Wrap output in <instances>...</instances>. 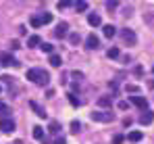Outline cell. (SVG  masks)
I'll return each instance as SVG.
<instances>
[{
  "label": "cell",
  "mask_w": 154,
  "mask_h": 144,
  "mask_svg": "<svg viewBox=\"0 0 154 144\" xmlns=\"http://www.w3.org/2000/svg\"><path fill=\"white\" fill-rule=\"evenodd\" d=\"M121 38H123V42H125V44H129V46L137 42L135 31H133V29H127V27H125V29H121Z\"/></svg>",
  "instance_id": "6da1fadb"
},
{
  "label": "cell",
  "mask_w": 154,
  "mask_h": 144,
  "mask_svg": "<svg viewBox=\"0 0 154 144\" xmlns=\"http://www.w3.org/2000/svg\"><path fill=\"white\" fill-rule=\"evenodd\" d=\"M0 130H2L4 134H13V132H15V121L11 119V117H2V119H0Z\"/></svg>",
  "instance_id": "7a4b0ae2"
},
{
  "label": "cell",
  "mask_w": 154,
  "mask_h": 144,
  "mask_svg": "<svg viewBox=\"0 0 154 144\" xmlns=\"http://www.w3.org/2000/svg\"><path fill=\"white\" fill-rule=\"evenodd\" d=\"M0 63H2L4 67H19V61H15V56H13L11 52L0 54Z\"/></svg>",
  "instance_id": "3957f363"
},
{
  "label": "cell",
  "mask_w": 154,
  "mask_h": 144,
  "mask_svg": "<svg viewBox=\"0 0 154 144\" xmlns=\"http://www.w3.org/2000/svg\"><path fill=\"white\" fill-rule=\"evenodd\" d=\"M92 119H94V121H102V123H110V121L115 119V115H112V113H102V111H96V113H92Z\"/></svg>",
  "instance_id": "277c9868"
},
{
  "label": "cell",
  "mask_w": 154,
  "mask_h": 144,
  "mask_svg": "<svg viewBox=\"0 0 154 144\" xmlns=\"http://www.w3.org/2000/svg\"><path fill=\"white\" fill-rule=\"evenodd\" d=\"M129 100L137 107V109H142V111H148V98H144V96H129Z\"/></svg>",
  "instance_id": "5b68a950"
},
{
  "label": "cell",
  "mask_w": 154,
  "mask_h": 144,
  "mask_svg": "<svg viewBox=\"0 0 154 144\" xmlns=\"http://www.w3.org/2000/svg\"><path fill=\"white\" fill-rule=\"evenodd\" d=\"M48 82H50V75H48V71L38 69V79H35V84H38V86H48Z\"/></svg>",
  "instance_id": "8992f818"
},
{
  "label": "cell",
  "mask_w": 154,
  "mask_h": 144,
  "mask_svg": "<svg viewBox=\"0 0 154 144\" xmlns=\"http://www.w3.org/2000/svg\"><path fill=\"white\" fill-rule=\"evenodd\" d=\"M152 121H154V113L150 109H148V111H142V115H140V123H142V125H150Z\"/></svg>",
  "instance_id": "52a82bcc"
},
{
  "label": "cell",
  "mask_w": 154,
  "mask_h": 144,
  "mask_svg": "<svg viewBox=\"0 0 154 144\" xmlns=\"http://www.w3.org/2000/svg\"><path fill=\"white\" fill-rule=\"evenodd\" d=\"M85 46L90 48V50H96V48L100 46V40H98V36H96V34H90V36H88V40H85Z\"/></svg>",
  "instance_id": "ba28073f"
},
{
  "label": "cell",
  "mask_w": 154,
  "mask_h": 144,
  "mask_svg": "<svg viewBox=\"0 0 154 144\" xmlns=\"http://www.w3.org/2000/svg\"><path fill=\"white\" fill-rule=\"evenodd\" d=\"M29 107L35 111V115H38V117H42V119H46V117H48V113L44 111V107H42V104H38L35 100H31V102H29Z\"/></svg>",
  "instance_id": "9c48e42d"
},
{
  "label": "cell",
  "mask_w": 154,
  "mask_h": 144,
  "mask_svg": "<svg viewBox=\"0 0 154 144\" xmlns=\"http://www.w3.org/2000/svg\"><path fill=\"white\" fill-rule=\"evenodd\" d=\"M88 23L92 25V27H100V25H102V17H100L98 13H90V15H88Z\"/></svg>",
  "instance_id": "30bf717a"
},
{
  "label": "cell",
  "mask_w": 154,
  "mask_h": 144,
  "mask_svg": "<svg viewBox=\"0 0 154 144\" xmlns=\"http://www.w3.org/2000/svg\"><path fill=\"white\" fill-rule=\"evenodd\" d=\"M67 29H69L67 23H58L56 29H54V36H56V38H65V36H67Z\"/></svg>",
  "instance_id": "8fae6325"
},
{
  "label": "cell",
  "mask_w": 154,
  "mask_h": 144,
  "mask_svg": "<svg viewBox=\"0 0 154 144\" xmlns=\"http://www.w3.org/2000/svg\"><path fill=\"white\" fill-rule=\"evenodd\" d=\"M27 46L29 48H35V46H42V38L35 34V36H29L27 38Z\"/></svg>",
  "instance_id": "7c38bea8"
},
{
  "label": "cell",
  "mask_w": 154,
  "mask_h": 144,
  "mask_svg": "<svg viewBox=\"0 0 154 144\" xmlns=\"http://www.w3.org/2000/svg\"><path fill=\"white\" fill-rule=\"evenodd\" d=\"M29 23H31V27H35V29H38V27H42V25H44V21H42V15H33V17L29 19Z\"/></svg>",
  "instance_id": "4fadbf2b"
},
{
  "label": "cell",
  "mask_w": 154,
  "mask_h": 144,
  "mask_svg": "<svg viewBox=\"0 0 154 144\" xmlns=\"http://www.w3.org/2000/svg\"><path fill=\"white\" fill-rule=\"evenodd\" d=\"M110 104H112L110 96H100V98H98V107H102V109H108Z\"/></svg>",
  "instance_id": "5bb4252c"
},
{
  "label": "cell",
  "mask_w": 154,
  "mask_h": 144,
  "mask_svg": "<svg viewBox=\"0 0 154 144\" xmlns=\"http://www.w3.org/2000/svg\"><path fill=\"white\" fill-rule=\"evenodd\" d=\"M127 140H129V142H140V140H142V132H135V130H133V132H129V134H127Z\"/></svg>",
  "instance_id": "9a60e30c"
},
{
  "label": "cell",
  "mask_w": 154,
  "mask_h": 144,
  "mask_svg": "<svg viewBox=\"0 0 154 144\" xmlns=\"http://www.w3.org/2000/svg\"><path fill=\"white\" fill-rule=\"evenodd\" d=\"M48 132H50L52 136H56V134L60 132V123H58V121H50V125H48Z\"/></svg>",
  "instance_id": "2e32d148"
},
{
  "label": "cell",
  "mask_w": 154,
  "mask_h": 144,
  "mask_svg": "<svg viewBox=\"0 0 154 144\" xmlns=\"http://www.w3.org/2000/svg\"><path fill=\"white\" fill-rule=\"evenodd\" d=\"M50 65L52 67H60V65H63V59H60L58 54H50Z\"/></svg>",
  "instance_id": "e0dca14e"
},
{
  "label": "cell",
  "mask_w": 154,
  "mask_h": 144,
  "mask_svg": "<svg viewBox=\"0 0 154 144\" xmlns=\"http://www.w3.org/2000/svg\"><path fill=\"white\" fill-rule=\"evenodd\" d=\"M33 138H35V140H42V138H44V127L35 125V127H33Z\"/></svg>",
  "instance_id": "ac0fdd59"
},
{
  "label": "cell",
  "mask_w": 154,
  "mask_h": 144,
  "mask_svg": "<svg viewBox=\"0 0 154 144\" xmlns=\"http://www.w3.org/2000/svg\"><path fill=\"white\" fill-rule=\"evenodd\" d=\"M115 31H117V29H115V25H104V36H106V38H112V36H115Z\"/></svg>",
  "instance_id": "d6986e66"
},
{
  "label": "cell",
  "mask_w": 154,
  "mask_h": 144,
  "mask_svg": "<svg viewBox=\"0 0 154 144\" xmlns=\"http://www.w3.org/2000/svg\"><path fill=\"white\" fill-rule=\"evenodd\" d=\"M42 50H44V52H48V54H52V50H54V46H52L50 42H42Z\"/></svg>",
  "instance_id": "ffe728a7"
},
{
  "label": "cell",
  "mask_w": 154,
  "mask_h": 144,
  "mask_svg": "<svg viewBox=\"0 0 154 144\" xmlns=\"http://www.w3.org/2000/svg\"><path fill=\"white\" fill-rule=\"evenodd\" d=\"M108 59H119V48H108Z\"/></svg>",
  "instance_id": "44dd1931"
},
{
  "label": "cell",
  "mask_w": 154,
  "mask_h": 144,
  "mask_svg": "<svg viewBox=\"0 0 154 144\" xmlns=\"http://www.w3.org/2000/svg\"><path fill=\"white\" fill-rule=\"evenodd\" d=\"M123 140H125L123 134H115V136H112V144H123Z\"/></svg>",
  "instance_id": "7402d4cb"
},
{
  "label": "cell",
  "mask_w": 154,
  "mask_h": 144,
  "mask_svg": "<svg viewBox=\"0 0 154 144\" xmlns=\"http://www.w3.org/2000/svg\"><path fill=\"white\" fill-rule=\"evenodd\" d=\"M75 4V8L81 13V11H88V2H73Z\"/></svg>",
  "instance_id": "603a6c76"
},
{
  "label": "cell",
  "mask_w": 154,
  "mask_h": 144,
  "mask_svg": "<svg viewBox=\"0 0 154 144\" xmlns=\"http://www.w3.org/2000/svg\"><path fill=\"white\" fill-rule=\"evenodd\" d=\"M42 21H44V25L50 23L52 21V13H42Z\"/></svg>",
  "instance_id": "cb8c5ba5"
},
{
  "label": "cell",
  "mask_w": 154,
  "mask_h": 144,
  "mask_svg": "<svg viewBox=\"0 0 154 144\" xmlns=\"http://www.w3.org/2000/svg\"><path fill=\"white\" fill-rule=\"evenodd\" d=\"M79 127H81V123H79V121H71V132H73V134L79 132Z\"/></svg>",
  "instance_id": "d4e9b609"
},
{
  "label": "cell",
  "mask_w": 154,
  "mask_h": 144,
  "mask_svg": "<svg viewBox=\"0 0 154 144\" xmlns=\"http://www.w3.org/2000/svg\"><path fill=\"white\" fill-rule=\"evenodd\" d=\"M69 102H71L73 107H79V98H77L75 94H69Z\"/></svg>",
  "instance_id": "484cf974"
},
{
  "label": "cell",
  "mask_w": 154,
  "mask_h": 144,
  "mask_svg": "<svg viewBox=\"0 0 154 144\" xmlns=\"http://www.w3.org/2000/svg\"><path fill=\"white\" fill-rule=\"evenodd\" d=\"M69 40H71V44H79V40H81V38H79V34H71V36H69Z\"/></svg>",
  "instance_id": "4316f807"
},
{
  "label": "cell",
  "mask_w": 154,
  "mask_h": 144,
  "mask_svg": "<svg viewBox=\"0 0 154 144\" xmlns=\"http://www.w3.org/2000/svg\"><path fill=\"white\" fill-rule=\"evenodd\" d=\"M125 90H127L129 94H131V92H137L140 88H137V86H133V84H129V86H127V88H125Z\"/></svg>",
  "instance_id": "83f0119b"
},
{
  "label": "cell",
  "mask_w": 154,
  "mask_h": 144,
  "mask_svg": "<svg viewBox=\"0 0 154 144\" xmlns=\"http://www.w3.org/2000/svg\"><path fill=\"white\" fill-rule=\"evenodd\" d=\"M73 2H67V0H63V2H58V8H67V6H71Z\"/></svg>",
  "instance_id": "f1b7e54d"
},
{
  "label": "cell",
  "mask_w": 154,
  "mask_h": 144,
  "mask_svg": "<svg viewBox=\"0 0 154 144\" xmlns=\"http://www.w3.org/2000/svg\"><path fill=\"white\" fill-rule=\"evenodd\" d=\"M52 144H65V138H63V136H56V138H54V142Z\"/></svg>",
  "instance_id": "f546056e"
},
{
  "label": "cell",
  "mask_w": 154,
  "mask_h": 144,
  "mask_svg": "<svg viewBox=\"0 0 154 144\" xmlns=\"http://www.w3.org/2000/svg\"><path fill=\"white\" fill-rule=\"evenodd\" d=\"M106 6H108V8H117V2H112V0H108V2H106Z\"/></svg>",
  "instance_id": "4dcf8cb0"
},
{
  "label": "cell",
  "mask_w": 154,
  "mask_h": 144,
  "mask_svg": "<svg viewBox=\"0 0 154 144\" xmlns=\"http://www.w3.org/2000/svg\"><path fill=\"white\" fill-rule=\"evenodd\" d=\"M127 107H129L127 102H119V109H121V111H125V109H127Z\"/></svg>",
  "instance_id": "1f68e13d"
},
{
  "label": "cell",
  "mask_w": 154,
  "mask_h": 144,
  "mask_svg": "<svg viewBox=\"0 0 154 144\" xmlns=\"http://www.w3.org/2000/svg\"><path fill=\"white\" fill-rule=\"evenodd\" d=\"M0 111H4V104H2V102H0Z\"/></svg>",
  "instance_id": "d6a6232c"
},
{
  "label": "cell",
  "mask_w": 154,
  "mask_h": 144,
  "mask_svg": "<svg viewBox=\"0 0 154 144\" xmlns=\"http://www.w3.org/2000/svg\"><path fill=\"white\" fill-rule=\"evenodd\" d=\"M152 73H154V65H152Z\"/></svg>",
  "instance_id": "836d02e7"
},
{
  "label": "cell",
  "mask_w": 154,
  "mask_h": 144,
  "mask_svg": "<svg viewBox=\"0 0 154 144\" xmlns=\"http://www.w3.org/2000/svg\"><path fill=\"white\" fill-rule=\"evenodd\" d=\"M0 92H2V86H0Z\"/></svg>",
  "instance_id": "e575fe53"
},
{
  "label": "cell",
  "mask_w": 154,
  "mask_h": 144,
  "mask_svg": "<svg viewBox=\"0 0 154 144\" xmlns=\"http://www.w3.org/2000/svg\"><path fill=\"white\" fill-rule=\"evenodd\" d=\"M152 86H154V82H152Z\"/></svg>",
  "instance_id": "d590c367"
}]
</instances>
